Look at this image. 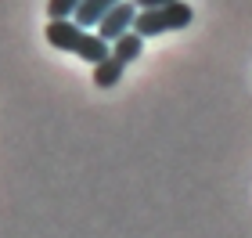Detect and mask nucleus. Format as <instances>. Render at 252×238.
I'll list each match as a JSON object with an SVG mask.
<instances>
[{
    "label": "nucleus",
    "mask_w": 252,
    "mask_h": 238,
    "mask_svg": "<svg viewBox=\"0 0 252 238\" xmlns=\"http://www.w3.org/2000/svg\"><path fill=\"white\" fill-rule=\"evenodd\" d=\"M43 33H47V43H51V47L72 51V54H79V58L90 62V65L105 62L108 54H112V47L97 36V33H87L83 26H76L72 18H51Z\"/></svg>",
    "instance_id": "f257e3e1"
},
{
    "label": "nucleus",
    "mask_w": 252,
    "mask_h": 238,
    "mask_svg": "<svg viewBox=\"0 0 252 238\" xmlns=\"http://www.w3.org/2000/svg\"><path fill=\"white\" fill-rule=\"evenodd\" d=\"M194 18V11L184 4V0H173V4H162V7H148V11H137L133 18V33L137 36H158V33H173V29H188Z\"/></svg>",
    "instance_id": "f03ea898"
},
{
    "label": "nucleus",
    "mask_w": 252,
    "mask_h": 238,
    "mask_svg": "<svg viewBox=\"0 0 252 238\" xmlns=\"http://www.w3.org/2000/svg\"><path fill=\"white\" fill-rule=\"evenodd\" d=\"M133 18H137V4H133V0H119V4L112 7L94 29H97V36L105 40V43H116L123 33L133 29Z\"/></svg>",
    "instance_id": "7ed1b4c3"
},
{
    "label": "nucleus",
    "mask_w": 252,
    "mask_h": 238,
    "mask_svg": "<svg viewBox=\"0 0 252 238\" xmlns=\"http://www.w3.org/2000/svg\"><path fill=\"white\" fill-rule=\"evenodd\" d=\"M116 4H119V0H83V4L76 7L72 22H76V26H83V29H94V26H97V22L105 18Z\"/></svg>",
    "instance_id": "20e7f679"
},
{
    "label": "nucleus",
    "mask_w": 252,
    "mask_h": 238,
    "mask_svg": "<svg viewBox=\"0 0 252 238\" xmlns=\"http://www.w3.org/2000/svg\"><path fill=\"white\" fill-rule=\"evenodd\" d=\"M141 51H144V36H137V33L130 29V33H123V36L112 43V54L123 62V65H130V62H137L141 58Z\"/></svg>",
    "instance_id": "39448f33"
},
{
    "label": "nucleus",
    "mask_w": 252,
    "mask_h": 238,
    "mask_svg": "<svg viewBox=\"0 0 252 238\" xmlns=\"http://www.w3.org/2000/svg\"><path fill=\"white\" fill-rule=\"evenodd\" d=\"M123 69H126V65L116 58V54H108L105 62L94 65V83H97V87H116L119 79H123Z\"/></svg>",
    "instance_id": "423d86ee"
},
{
    "label": "nucleus",
    "mask_w": 252,
    "mask_h": 238,
    "mask_svg": "<svg viewBox=\"0 0 252 238\" xmlns=\"http://www.w3.org/2000/svg\"><path fill=\"white\" fill-rule=\"evenodd\" d=\"M79 4L83 0H47V15L51 18H72Z\"/></svg>",
    "instance_id": "0eeeda50"
},
{
    "label": "nucleus",
    "mask_w": 252,
    "mask_h": 238,
    "mask_svg": "<svg viewBox=\"0 0 252 238\" xmlns=\"http://www.w3.org/2000/svg\"><path fill=\"white\" fill-rule=\"evenodd\" d=\"M137 11H148V7H162V4H173V0H133Z\"/></svg>",
    "instance_id": "6e6552de"
}]
</instances>
